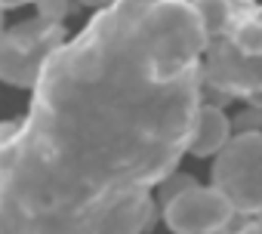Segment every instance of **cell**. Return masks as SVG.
I'll return each instance as SVG.
<instances>
[{"label":"cell","mask_w":262,"mask_h":234,"mask_svg":"<svg viewBox=\"0 0 262 234\" xmlns=\"http://www.w3.org/2000/svg\"><path fill=\"white\" fill-rule=\"evenodd\" d=\"M204 50L182 0H114L68 37L0 127V234H145L194 139Z\"/></svg>","instance_id":"cell-1"},{"label":"cell","mask_w":262,"mask_h":234,"mask_svg":"<svg viewBox=\"0 0 262 234\" xmlns=\"http://www.w3.org/2000/svg\"><path fill=\"white\" fill-rule=\"evenodd\" d=\"M213 188L241 216H262V133H234L210 167Z\"/></svg>","instance_id":"cell-2"},{"label":"cell","mask_w":262,"mask_h":234,"mask_svg":"<svg viewBox=\"0 0 262 234\" xmlns=\"http://www.w3.org/2000/svg\"><path fill=\"white\" fill-rule=\"evenodd\" d=\"M68 40L65 25L28 19L0 34V83L34 89L43 62Z\"/></svg>","instance_id":"cell-3"},{"label":"cell","mask_w":262,"mask_h":234,"mask_svg":"<svg viewBox=\"0 0 262 234\" xmlns=\"http://www.w3.org/2000/svg\"><path fill=\"white\" fill-rule=\"evenodd\" d=\"M237 213L210 185H191L164 203V222L173 234H222Z\"/></svg>","instance_id":"cell-4"},{"label":"cell","mask_w":262,"mask_h":234,"mask_svg":"<svg viewBox=\"0 0 262 234\" xmlns=\"http://www.w3.org/2000/svg\"><path fill=\"white\" fill-rule=\"evenodd\" d=\"M231 139V121L225 117L222 105H210L204 102L198 111V124H194V139L188 154L194 157H216Z\"/></svg>","instance_id":"cell-5"},{"label":"cell","mask_w":262,"mask_h":234,"mask_svg":"<svg viewBox=\"0 0 262 234\" xmlns=\"http://www.w3.org/2000/svg\"><path fill=\"white\" fill-rule=\"evenodd\" d=\"M191 7H194V13L201 19L204 31H207V40L228 31V25H231V7H228V0H194Z\"/></svg>","instance_id":"cell-6"},{"label":"cell","mask_w":262,"mask_h":234,"mask_svg":"<svg viewBox=\"0 0 262 234\" xmlns=\"http://www.w3.org/2000/svg\"><path fill=\"white\" fill-rule=\"evenodd\" d=\"M37 4V19L62 25V19L71 13V0H34Z\"/></svg>","instance_id":"cell-7"},{"label":"cell","mask_w":262,"mask_h":234,"mask_svg":"<svg viewBox=\"0 0 262 234\" xmlns=\"http://www.w3.org/2000/svg\"><path fill=\"white\" fill-rule=\"evenodd\" d=\"M234 133H262V111L259 108H244L234 121H231Z\"/></svg>","instance_id":"cell-8"},{"label":"cell","mask_w":262,"mask_h":234,"mask_svg":"<svg viewBox=\"0 0 262 234\" xmlns=\"http://www.w3.org/2000/svg\"><path fill=\"white\" fill-rule=\"evenodd\" d=\"M25 4H34V0H0V13H4V10H16V7H25Z\"/></svg>","instance_id":"cell-9"},{"label":"cell","mask_w":262,"mask_h":234,"mask_svg":"<svg viewBox=\"0 0 262 234\" xmlns=\"http://www.w3.org/2000/svg\"><path fill=\"white\" fill-rule=\"evenodd\" d=\"M80 4H83V7H96V10H108L114 0H80Z\"/></svg>","instance_id":"cell-10"},{"label":"cell","mask_w":262,"mask_h":234,"mask_svg":"<svg viewBox=\"0 0 262 234\" xmlns=\"http://www.w3.org/2000/svg\"><path fill=\"white\" fill-rule=\"evenodd\" d=\"M228 234H262V231L253 228V225H241V228H234V231H228Z\"/></svg>","instance_id":"cell-11"},{"label":"cell","mask_w":262,"mask_h":234,"mask_svg":"<svg viewBox=\"0 0 262 234\" xmlns=\"http://www.w3.org/2000/svg\"><path fill=\"white\" fill-rule=\"evenodd\" d=\"M250 16H253V19H256V22H262V4H256V7H253V10H250Z\"/></svg>","instance_id":"cell-12"},{"label":"cell","mask_w":262,"mask_h":234,"mask_svg":"<svg viewBox=\"0 0 262 234\" xmlns=\"http://www.w3.org/2000/svg\"><path fill=\"white\" fill-rule=\"evenodd\" d=\"M182 4H194V0H182Z\"/></svg>","instance_id":"cell-13"}]
</instances>
